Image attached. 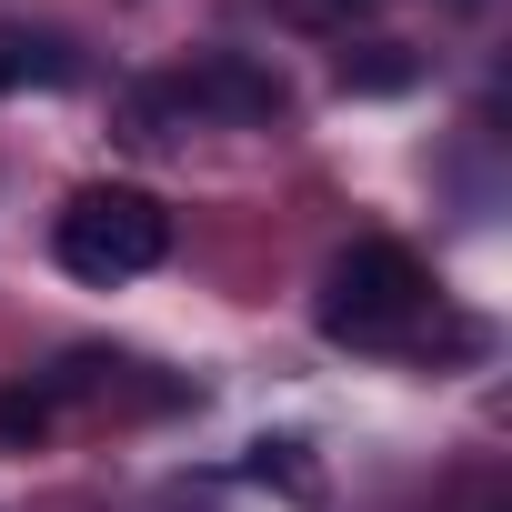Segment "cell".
<instances>
[{
    "mask_svg": "<svg viewBox=\"0 0 512 512\" xmlns=\"http://www.w3.org/2000/svg\"><path fill=\"white\" fill-rule=\"evenodd\" d=\"M272 11H282L292 31H342V41H352V21H372V0H272Z\"/></svg>",
    "mask_w": 512,
    "mask_h": 512,
    "instance_id": "cell-6",
    "label": "cell"
},
{
    "mask_svg": "<svg viewBox=\"0 0 512 512\" xmlns=\"http://www.w3.org/2000/svg\"><path fill=\"white\" fill-rule=\"evenodd\" d=\"M432 312V272L412 262L402 241H352L342 262L322 272V332L352 342V352H382V342H412Z\"/></svg>",
    "mask_w": 512,
    "mask_h": 512,
    "instance_id": "cell-1",
    "label": "cell"
},
{
    "mask_svg": "<svg viewBox=\"0 0 512 512\" xmlns=\"http://www.w3.org/2000/svg\"><path fill=\"white\" fill-rule=\"evenodd\" d=\"M412 51H392V41H362V51H342V91H412Z\"/></svg>",
    "mask_w": 512,
    "mask_h": 512,
    "instance_id": "cell-5",
    "label": "cell"
},
{
    "mask_svg": "<svg viewBox=\"0 0 512 512\" xmlns=\"http://www.w3.org/2000/svg\"><path fill=\"white\" fill-rule=\"evenodd\" d=\"M81 81V51L61 31H0V101L11 91H71Z\"/></svg>",
    "mask_w": 512,
    "mask_h": 512,
    "instance_id": "cell-4",
    "label": "cell"
},
{
    "mask_svg": "<svg viewBox=\"0 0 512 512\" xmlns=\"http://www.w3.org/2000/svg\"><path fill=\"white\" fill-rule=\"evenodd\" d=\"M171 101H181V111H211V121H282V111H292L282 71L241 61V51H201V61L171 81Z\"/></svg>",
    "mask_w": 512,
    "mask_h": 512,
    "instance_id": "cell-3",
    "label": "cell"
},
{
    "mask_svg": "<svg viewBox=\"0 0 512 512\" xmlns=\"http://www.w3.org/2000/svg\"><path fill=\"white\" fill-rule=\"evenodd\" d=\"M51 251H61L71 282H101L111 292V282H141L161 251H171V211L151 191H131V181H91V191H71Z\"/></svg>",
    "mask_w": 512,
    "mask_h": 512,
    "instance_id": "cell-2",
    "label": "cell"
},
{
    "mask_svg": "<svg viewBox=\"0 0 512 512\" xmlns=\"http://www.w3.org/2000/svg\"><path fill=\"white\" fill-rule=\"evenodd\" d=\"M41 422H51V412H41L31 392H0V442H41Z\"/></svg>",
    "mask_w": 512,
    "mask_h": 512,
    "instance_id": "cell-7",
    "label": "cell"
}]
</instances>
